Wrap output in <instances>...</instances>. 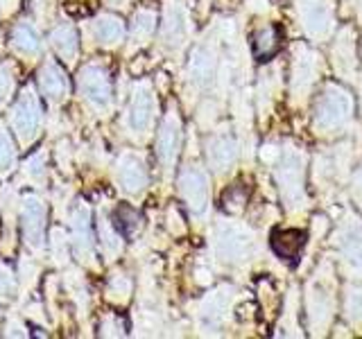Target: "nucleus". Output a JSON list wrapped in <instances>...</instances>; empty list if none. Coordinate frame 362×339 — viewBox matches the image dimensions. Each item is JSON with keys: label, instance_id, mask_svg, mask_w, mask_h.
<instances>
[{"label": "nucleus", "instance_id": "f257e3e1", "mask_svg": "<svg viewBox=\"0 0 362 339\" xmlns=\"http://www.w3.org/2000/svg\"><path fill=\"white\" fill-rule=\"evenodd\" d=\"M354 118V97L335 82L324 84L313 102V124L320 133L344 131Z\"/></svg>", "mask_w": 362, "mask_h": 339}, {"label": "nucleus", "instance_id": "f03ea898", "mask_svg": "<svg viewBox=\"0 0 362 339\" xmlns=\"http://www.w3.org/2000/svg\"><path fill=\"white\" fill-rule=\"evenodd\" d=\"M156 113H158V105L152 86L147 82H136L129 95V107L124 111V127L129 129L134 138L143 141L150 136L154 127Z\"/></svg>", "mask_w": 362, "mask_h": 339}, {"label": "nucleus", "instance_id": "7ed1b4c3", "mask_svg": "<svg viewBox=\"0 0 362 339\" xmlns=\"http://www.w3.org/2000/svg\"><path fill=\"white\" fill-rule=\"evenodd\" d=\"M77 90L86 105L100 116H107L113 107V88L109 73L100 64H86L77 75Z\"/></svg>", "mask_w": 362, "mask_h": 339}, {"label": "nucleus", "instance_id": "20e7f679", "mask_svg": "<svg viewBox=\"0 0 362 339\" xmlns=\"http://www.w3.org/2000/svg\"><path fill=\"white\" fill-rule=\"evenodd\" d=\"M9 122L21 145H30L39 138L41 127H43V113H41V105H39L34 86L23 88L18 102L9 113Z\"/></svg>", "mask_w": 362, "mask_h": 339}, {"label": "nucleus", "instance_id": "39448f33", "mask_svg": "<svg viewBox=\"0 0 362 339\" xmlns=\"http://www.w3.org/2000/svg\"><path fill=\"white\" fill-rule=\"evenodd\" d=\"M303 167H305V158L297 147H294V150H288L279 158L276 170H274L281 197L290 208L299 206L303 201Z\"/></svg>", "mask_w": 362, "mask_h": 339}, {"label": "nucleus", "instance_id": "423d86ee", "mask_svg": "<svg viewBox=\"0 0 362 339\" xmlns=\"http://www.w3.org/2000/svg\"><path fill=\"white\" fill-rule=\"evenodd\" d=\"M179 195L181 201L186 203L188 213L192 218H204L209 210V199H211V188H209V177L206 170L199 165H186L179 174Z\"/></svg>", "mask_w": 362, "mask_h": 339}, {"label": "nucleus", "instance_id": "0eeeda50", "mask_svg": "<svg viewBox=\"0 0 362 339\" xmlns=\"http://www.w3.org/2000/svg\"><path fill=\"white\" fill-rule=\"evenodd\" d=\"M21 231L23 240L32 251H41L45 242V203L37 195L23 197L21 203Z\"/></svg>", "mask_w": 362, "mask_h": 339}, {"label": "nucleus", "instance_id": "6e6552de", "mask_svg": "<svg viewBox=\"0 0 362 339\" xmlns=\"http://www.w3.org/2000/svg\"><path fill=\"white\" fill-rule=\"evenodd\" d=\"M215 246H218V256L224 263H240L252 256V235L247 229L235 224H220L218 226V237H215Z\"/></svg>", "mask_w": 362, "mask_h": 339}, {"label": "nucleus", "instance_id": "1a4fd4ad", "mask_svg": "<svg viewBox=\"0 0 362 339\" xmlns=\"http://www.w3.org/2000/svg\"><path fill=\"white\" fill-rule=\"evenodd\" d=\"M301 25L310 39L324 41L333 32V7L331 0H299Z\"/></svg>", "mask_w": 362, "mask_h": 339}, {"label": "nucleus", "instance_id": "9d476101", "mask_svg": "<svg viewBox=\"0 0 362 339\" xmlns=\"http://www.w3.org/2000/svg\"><path fill=\"white\" fill-rule=\"evenodd\" d=\"M181 136H184L181 133V120L177 116V111L173 109L163 118L161 129H158V136H156V158L163 172H170L177 163L179 152H181Z\"/></svg>", "mask_w": 362, "mask_h": 339}, {"label": "nucleus", "instance_id": "9b49d317", "mask_svg": "<svg viewBox=\"0 0 362 339\" xmlns=\"http://www.w3.org/2000/svg\"><path fill=\"white\" fill-rule=\"evenodd\" d=\"M308 316L315 331H326L333 316V292L331 280L324 276H315L308 290Z\"/></svg>", "mask_w": 362, "mask_h": 339}, {"label": "nucleus", "instance_id": "f8f14e48", "mask_svg": "<svg viewBox=\"0 0 362 339\" xmlns=\"http://www.w3.org/2000/svg\"><path fill=\"white\" fill-rule=\"evenodd\" d=\"M339 260L354 278H362V224L349 222L337 233Z\"/></svg>", "mask_w": 362, "mask_h": 339}, {"label": "nucleus", "instance_id": "ddd939ff", "mask_svg": "<svg viewBox=\"0 0 362 339\" xmlns=\"http://www.w3.org/2000/svg\"><path fill=\"white\" fill-rule=\"evenodd\" d=\"M292 59V90H297L299 97H305L320 75V54L305 45H297Z\"/></svg>", "mask_w": 362, "mask_h": 339}, {"label": "nucleus", "instance_id": "4468645a", "mask_svg": "<svg viewBox=\"0 0 362 339\" xmlns=\"http://www.w3.org/2000/svg\"><path fill=\"white\" fill-rule=\"evenodd\" d=\"M116 181L122 192L127 195H139L147 188V165L145 161L134 152L120 154L116 163Z\"/></svg>", "mask_w": 362, "mask_h": 339}, {"label": "nucleus", "instance_id": "2eb2a0df", "mask_svg": "<svg viewBox=\"0 0 362 339\" xmlns=\"http://www.w3.org/2000/svg\"><path fill=\"white\" fill-rule=\"evenodd\" d=\"M71 246L82 263H93V235H90V208L79 201L71 215Z\"/></svg>", "mask_w": 362, "mask_h": 339}, {"label": "nucleus", "instance_id": "dca6fc26", "mask_svg": "<svg viewBox=\"0 0 362 339\" xmlns=\"http://www.w3.org/2000/svg\"><path fill=\"white\" fill-rule=\"evenodd\" d=\"M39 90L41 95L50 102L52 107H59L62 102L68 100V93H71V84H68V77L57 66L54 59H45L41 71H39Z\"/></svg>", "mask_w": 362, "mask_h": 339}, {"label": "nucleus", "instance_id": "f3484780", "mask_svg": "<svg viewBox=\"0 0 362 339\" xmlns=\"http://www.w3.org/2000/svg\"><path fill=\"white\" fill-rule=\"evenodd\" d=\"M206 161L218 174L229 172L238 161V145L229 131H218L206 141Z\"/></svg>", "mask_w": 362, "mask_h": 339}, {"label": "nucleus", "instance_id": "a211bd4d", "mask_svg": "<svg viewBox=\"0 0 362 339\" xmlns=\"http://www.w3.org/2000/svg\"><path fill=\"white\" fill-rule=\"evenodd\" d=\"M190 34L188 16L184 7H179L177 3H168L165 14H163V28H161V43L170 50H179L186 43Z\"/></svg>", "mask_w": 362, "mask_h": 339}, {"label": "nucleus", "instance_id": "6ab92c4d", "mask_svg": "<svg viewBox=\"0 0 362 339\" xmlns=\"http://www.w3.org/2000/svg\"><path fill=\"white\" fill-rule=\"evenodd\" d=\"M305 242H308V235H305L303 229H276L269 237V244H272V251L276 254L279 260L283 263H290L294 265L297 260L301 258V251Z\"/></svg>", "mask_w": 362, "mask_h": 339}, {"label": "nucleus", "instance_id": "aec40b11", "mask_svg": "<svg viewBox=\"0 0 362 339\" xmlns=\"http://www.w3.org/2000/svg\"><path fill=\"white\" fill-rule=\"evenodd\" d=\"M215 68H218V52H215L213 45H199L195 52L190 54V64H188V82L197 88H204L213 82Z\"/></svg>", "mask_w": 362, "mask_h": 339}, {"label": "nucleus", "instance_id": "412c9836", "mask_svg": "<svg viewBox=\"0 0 362 339\" xmlns=\"http://www.w3.org/2000/svg\"><path fill=\"white\" fill-rule=\"evenodd\" d=\"M11 50L16 54L25 56V59H37L41 56L43 43L39 37V30L32 25L30 20H21L11 30Z\"/></svg>", "mask_w": 362, "mask_h": 339}, {"label": "nucleus", "instance_id": "4be33fe9", "mask_svg": "<svg viewBox=\"0 0 362 339\" xmlns=\"http://www.w3.org/2000/svg\"><path fill=\"white\" fill-rule=\"evenodd\" d=\"M283 43V30L272 23V25H260L252 34V50L258 61H269L274 59V54L281 50Z\"/></svg>", "mask_w": 362, "mask_h": 339}, {"label": "nucleus", "instance_id": "5701e85b", "mask_svg": "<svg viewBox=\"0 0 362 339\" xmlns=\"http://www.w3.org/2000/svg\"><path fill=\"white\" fill-rule=\"evenodd\" d=\"M93 39L102 48H118V45L124 41V34H127V28L124 23L113 16V14H100L93 20Z\"/></svg>", "mask_w": 362, "mask_h": 339}, {"label": "nucleus", "instance_id": "b1692460", "mask_svg": "<svg viewBox=\"0 0 362 339\" xmlns=\"http://www.w3.org/2000/svg\"><path fill=\"white\" fill-rule=\"evenodd\" d=\"M50 45L54 48V52L62 56L66 64H73L77 59V32L73 30L71 23H59V25H54L52 32H50Z\"/></svg>", "mask_w": 362, "mask_h": 339}, {"label": "nucleus", "instance_id": "393cba45", "mask_svg": "<svg viewBox=\"0 0 362 339\" xmlns=\"http://www.w3.org/2000/svg\"><path fill=\"white\" fill-rule=\"evenodd\" d=\"M351 41H354V34L344 30L337 37L335 48H333V66L342 77L354 75V71H356V52H354V43Z\"/></svg>", "mask_w": 362, "mask_h": 339}, {"label": "nucleus", "instance_id": "a878e982", "mask_svg": "<svg viewBox=\"0 0 362 339\" xmlns=\"http://www.w3.org/2000/svg\"><path fill=\"white\" fill-rule=\"evenodd\" d=\"M156 28V14L152 9H139L132 18V28H129V41H132V50L141 48L147 41L152 39V32Z\"/></svg>", "mask_w": 362, "mask_h": 339}, {"label": "nucleus", "instance_id": "bb28decb", "mask_svg": "<svg viewBox=\"0 0 362 339\" xmlns=\"http://www.w3.org/2000/svg\"><path fill=\"white\" fill-rule=\"evenodd\" d=\"M98 235H100V244H102V251H105L107 260H113L122 251L120 233L116 231V226L111 224V220H107L105 213H100V218H98Z\"/></svg>", "mask_w": 362, "mask_h": 339}, {"label": "nucleus", "instance_id": "cd10ccee", "mask_svg": "<svg viewBox=\"0 0 362 339\" xmlns=\"http://www.w3.org/2000/svg\"><path fill=\"white\" fill-rule=\"evenodd\" d=\"M21 177H23L25 184H30L34 188H41L45 184V152L32 154L28 161L23 163Z\"/></svg>", "mask_w": 362, "mask_h": 339}, {"label": "nucleus", "instance_id": "c85d7f7f", "mask_svg": "<svg viewBox=\"0 0 362 339\" xmlns=\"http://www.w3.org/2000/svg\"><path fill=\"white\" fill-rule=\"evenodd\" d=\"M16 167V147L11 143L7 129L0 124V177H7Z\"/></svg>", "mask_w": 362, "mask_h": 339}, {"label": "nucleus", "instance_id": "c756f323", "mask_svg": "<svg viewBox=\"0 0 362 339\" xmlns=\"http://www.w3.org/2000/svg\"><path fill=\"white\" fill-rule=\"evenodd\" d=\"M247 199H249V190L245 188V184H231L222 192V208L226 213H240Z\"/></svg>", "mask_w": 362, "mask_h": 339}, {"label": "nucleus", "instance_id": "7c9ffc66", "mask_svg": "<svg viewBox=\"0 0 362 339\" xmlns=\"http://www.w3.org/2000/svg\"><path fill=\"white\" fill-rule=\"evenodd\" d=\"M132 294V280L124 276V274H116L109 280V287H107V297L116 303H124L129 299Z\"/></svg>", "mask_w": 362, "mask_h": 339}, {"label": "nucleus", "instance_id": "2f4dec72", "mask_svg": "<svg viewBox=\"0 0 362 339\" xmlns=\"http://www.w3.org/2000/svg\"><path fill=\"white\" fill-rule=\"evenodd\" d=\"M346 316L351 323L362 326V287H351L346 292Z\"/></svg>", "mask_w": 362, "mask_h": 339}, {"label": "nucleus", "instance_id": "473e14b6", "mask_svg": "<svg viewBox=\"0 0 362 339\" xmlns=\"http://www.w3.org/2000/svg\"><path fill=\"white\" fill-rule=\"evenodd\" d=\"M14 71H11V64H0V107H5L11 93H14Z\"/></svg>", "mask_w": 362, "mask_h": 339}, {"label": "nucleus", "instance_id": "72a5a7b5", "mask_svg": "<svg viewBox=\"0 0 362 339\" xmlns=\"http://www.w3.org/2000/svg\"><path fill=\"white\" fill-rule=\"evenodd\" d=\"M16 292V276L7 265H0V301H9Z\"/></svg>", "mask_w": 362, "mask_h": 339}, {"label": "nucleus", "instance_id": "f704fd0d", "mask_svg": "<svg viewBox=\"0 0 362 339\" xmlns=\"http://www.w3.org/2000/svg\"><path fill=\"white\" fill-rule=\"evenodd\" d=\"M68 246H71V240L66 237V233L62 229L52 231V256L57 258V263L64 265L68 258Z\"/></svg>", "mask_w": 362, "mask_h": 339}, {"label": "nucleus", "instance_id": "c9c22d12", "mask_svg": "<svg viewBox=\"0 0 362 339\" xmlns=\"http://www.w3.org/2000/svg\"><path fill=\"white\" fill-rule=\"evenodd\" d=\"M5 335L7 337H25L28 333H25V326H23L16 316H9V321L5 326Z\"/></svg>", "mask_w": 362, "mask_h": 339}, {"label": "nucleus", "instance_id": "e433bc0d", "mask_svg": "<svg viewBox=\"0 0 362 339\" xmlns=\"http://www.w3.org/2000/svg\"><path fill=\"white\" fill-rule=\"evenodd\" d=\"M354 195H356V199L360 201V206H362V165L358 167V172L354 177Z\"/></svg>", "mask_w": 362, "mask_h": 339}, {"label": "nucleus", "instance_id": "4c0bfd02", "mask_svg": "<svg viewBox=\"0 0 362 339\" xmlns=\"http://www.w3.org/2000/svg\"><path fill=\"white\" fill-rule=\"evenodd\" d=\"M21 0H0V14L3 16H9L11 11H14L18 7Z\"/></svg>", "mask_w": 362, "mask_h": 339}, {"label": "nucleus", "instance_id": "58836bf2", "mask_svg": "<svg viewBox=\"0 0 362 339\" xmlns=\"http://www.w3.org/2000/svg\"><path fill=\"white\" fill-rule=\"evenodd\" d=\"M107 5L109 7H124L127 5V0H107Z\"/></svg>", "mask_w": 362, "mask_h": 339}, {"label": "nucleus", "instance_id": "ea45409f", "mask_svg": "<svg viewBox=\"0 0 362 339\" xmlns=\"http://www.w3.org/2000/svg\"><path fill=\"white\" fill-rule=\"evenodd\" d=\"M358 11H360V20H362V0H360V9Z\"/></svg>", "mask_w": 362, "mask_h": 339}]
</instances>
